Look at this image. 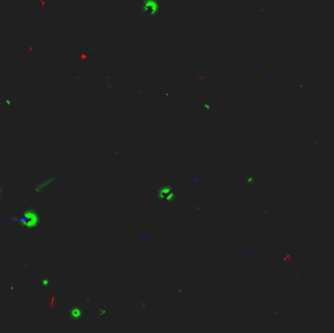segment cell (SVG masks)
Wrapping results in <instances>:
<instances>
[{"instance_id":"1","label":"cell","mask_w":334,"mask_h":333,"mask_svg":"<svg viewBox=\"0 0 334 333\" xmlns=\"http://www.w3.org/2000/svg\"><path fill=\"white\" fill-rule=\"evenodd\" d=\"M52 179H53V177H52V178H48V179H45L46 181H43V182H40V183H38V184L35 186L34 190H35V191H37V192L42 191L44 188H46V187H47L49 184H51V182L53 181Z\"/></svg>"}]
</instances>
